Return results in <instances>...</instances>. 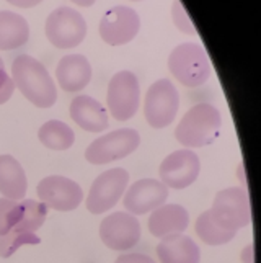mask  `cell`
<instances>
[{
	"instance_id": "obj_1",
	"label": "cell",
	"mask_w": 261,
	"mask_h": 263,
	"mask_svg": "<svg viewBox=\"0 0 261 263\" xmlns=\"http://www.w3.org/2000/svg\"><path fill=\"white\" fill-rule=\"evenodd\" d=\"M12 80L23 97L38 108H51L57 100V88L48 69L28 54L12 62Z\"/></svg>"
},
{
	"instance_id": "obj_2",
	"label": "cell",
	"mask_w": 261,
	"mask_h": 263,
	"mask_svg": "<svg viewBox=\"0 0 261 263\" xmlns=\"http://www.w3.org/2000/svg\"><path fill=\"white\" fill-rule=\"evenodd\" d=\"M220 126L222 118L217 108L209 103H197L178 123L175 138L183 147H204L217 139Z\"/></svg>"
},
{
	"instance_id": "obj_3",
	"label": "cell",
	"mask_w": 261,
	"mask_h": 263,
	"mask_svg": "<svg viewBox=\"0 0 261 263\" xmlns=\"http://www.w3.org/2000/svg\"><path fill=\"white\" fill-rule=\"evenodd\" d=\"M168 70L183 87L196 88L211 77V64L206 51L197 43H183L170 52Z\"/></svg>"
},
{
	"instance_id": "obj_4",
	"label": "cell",
	"mask_w": 261,
	"mask_h": 263,
	"mask_svg": "<svg viewBox=\"0 0 261 263\" xmlns=\"http://www.w3.org/2000/svg\"><path fill=\"white\" fill-rule=\"evenodd\" d=\"M209 213L222 229L237 234L238 229L245 228L251 221V208L247 192L238 186L222 190L215 195Z\"/></svg>"
},
{
	"instance_id": "obj_5",
	"label": "cell",
	"mask_w": 261,
	"mask_h": 263,
	"mask_svg": "<svg viewBox=\"0 0 261 263\" xmlns=\"http://www.w3.org/2000/svg\"><path fill=\"white\" fill-rule=\"evenodd\" d=\"M179 108V95L172 80L160 79L154 82L146 93L144 116L147 123L155 129L170 126L176 118Z\"/></svg>"
},
{
	"instance_id": "obj_6",
	"label": "cell",
	"mask_w": 261,
	"mask_h": 263,
	"mask_svg": "<svg viewBox=\"0 0 261 263\" xmlns=\"http://www.w3.org/2000/svg\"><path fill=\"white\" fill-rule=\"evenodd\" d=\"M44 28L49 43L59 49L75 48L87 36L85 18L70 7H59L51 12Z\"/></svg>"
},
{
	"instance_id": "obj_7",
	"label": "cell",
	"mask_w": 261,
	"mask_h": 263,
	"mask_svg": "<svg viewBox=\"0 0 261 263\" xmlns=\"http://www.w3.org/2000/svg\"><path fill=\"white\" fill-rule=\"evenodd\" d=\"M140 136L136 129L123 128L95 139L85 151V159L93 165H103L124 159L139 147Z\"/></svg>"
},
{
	"instance_id": "obj_8",
	"label": "cell",
	"mask_w": 261,
	"mask_h": 263,
	"mask_svg": "<svg viewBox=\"0 0 261 263\" xmlns=\"http://www.w3.org/2000/svg\"><path fill=\"white\" fill-rule=\"evenodd\" d=\"M140 87L136 74L131 70H119L108 84L106 103L114 120L128 121L137 113Z\"/></svg>"
},
{
	"instance_id": "obj_9",
	"label": "cell",
	"mask_w": 261,
	"mask_h": 263,
	"mask_svg": "<svg viewBox=\"0 0 261 263\" xmlns=\"http://www.w3.org/2000/svg\"><path fill=\"white\" fill-rule=\"evenodd\" d=\"M129 174L124 168H111L98 175L87 196V210L92 214H103L118 204L126 192Z\"/></svg>"
},
{
	"instance_id": "obj_10",
	"label": "cell",
	"mask_w": 261,
	"mask_h": 263,
	"mask_svg": "<svg viewBox=\"0 0 261 263\" xmlns=\"http://www.w3.org/2000/svg\"><path fill=\"white\" fill-rule=\"evenodd\" d=\"M140 18L131 7L114 5L106 10L100 22V36L110 46H123L137 36Z\"/></svg>"
},
{
	"instance_id": "obj_11",
	"label": "cell",
	"mask_w": 261,
	"mask_h": 263,
	"mask_svg": "<svg viewBox=\"0 0 261 263\" xmlns=\"http://www.w3.org/2000/svg\"><path fill=\"white\" fill-rule=\"evenodd\" d=\"M43 204L56 211H74L84 201V192L74 180L62 175L43 178L36 188Z\"/></svg>"
},
{
	"instance_id": "obj_12",
	"label": "cell",
	"mask_w": 261,
	"mask_h": 263,
	"mask_svg": "<svg viewBox=\"0 0 261 263\" xmlns=\"http://www.w3.org/2000/svg\"><path fill=\"white\" fill-rule=\"evenodd\" d=\"M201 170L199 157L190 149L172 152L160 164V178L167 188L183 190L193 185Z\"/></svg>"
},
{
	"instance_id": "obj_13",
	"label": "cell",
	"mask_w": 261,
	"mask_h": 263,
	"mask_svg": "<svg viewBox=\"0 0 261 263\" xmlns=\"http://www.w3.org/2000/svg\"><path fill=\"white\" fill-rule=\"evenodd\" d=\"M100 237L108 249L129 250L136 247L140 239V224L129 213H113L102 221Z\"/></svg>"
},
{
	"instance_id": "obj_14",
	"label": "cell",
	"mask_w": 261,
	"mask_h": 263,
	"mask_svg": "<svg viewBox=\"0 0 261 263\" xmlns=\"http://www.w3.org/2000/svg\"><path fill=\"white\" fill-rule=\"evenodd\" d=\"M168 198V188L155 178H142L132 183L124 195V208L129 214H147L157 210Z\"/></svg>"
},
{
	"instance_id": "obj_15",
	"label": "cell",
	"mask_w": 261,
	"mask_h": 263,
	"mask_svg": "<svg viewBox=\"0 0 261 263\" xmlns=\"http://www.w3.org/2000/svg\"><path fill=\"white\" fill-rule=\"evenodd\" d=\"M56 79L64 92L77 93L92 80V66L82 54H69L59 61Z\"/></svg>"
},
{
	"instance_id": "obj_16",
	"label": "cell",
	"mask_w": 261,
	"mask_h": 263,
	"mask_svg": "<svg viewBox=\"0 0 261 263\" xmlns=\"http://www.w3.org/2000/svg\"><path fill=\"white\" fill-rule=\"evenodd\" d=\"M70 118L88 133H102L108 128V113L105 106L88 95H78L70 103Z\"/></svg>"
},
{
	"instance_id": "obj_17",
	"label": "cell",
	"mask_w": 261,
	"mask_h": 263,
	"mask_svg": "<svg viewBox=\"0 0 261 263\" xmlns=\"http://www.w3.org/2000/svg\"><path fill=\"white\" fill-rule=\"evenodd\" d=\"M190 224V214L179 204H162L149 217V231L164 239L172 234H182Z\"/></svg>"
},
{
	"instance_id": "obj_18",
	"label": "cell",
	"mask_w": 261,
	"mask_h": 263,
	"mask_svg": "<svg viewBox=\"0 0 261 263\" xmlns=\"http://www.w3.org/2000/svg\"><path fill=\"white\" fill-rule=\"evenodd\" d=\"M160 263H199L201 250L196 242L183 234H172L160 240L157 247Z\"/></svg>"
},
{
	"instance_id": "obj_19",
	"label": "cell",
	"mask_w": 261,
	"mask_h": 263,
	"mask_svg": "<svg viewBox=\"0 0 261 263\" xmlns=\"http://www.w3.org/2000/svg\"><path fill=\"white\" fill-rule=\"evenodd\" d=\"M28 181L25 170L15 157L0 156V193L7 199L20 201L26 195Z\"/></svg>"
},
{
	"instance_id": "obj_20",
	"label": "cell",
	"mask_w": 261,
	"mask_h": 263,
	"mask_svg": "<svg viewBox=\"0 0 261 263\" xmlns=\"http://www.w3.org/2000/svg\"><path fill=\"white\" fill-rule=\"evenodd\" d=\"M30 40V25L22 15L0 10V49L12 51L25 46Z\"/></svg>"
},
{
	"instance_id": "obj_21",
	"label": "cell",
	"mask_w": 261,
	"mask_h": 263,
	"mask_svg": "<svg viewBox=\"0 0 261 263\" xmlns=\"http://www.w3.org/2000/svg\"><path fill=\"white\" fill-rule=\"evenodd\" d=\"M38 138L43 146L51 151H67L74 144L75 134L69 124L59 120H51L39 128Z\"/></svg>"
},
{
	"instance_id": "obj_22",
	"label": "cell",
	"mask_w": 261,
	"mask_h": 263,
	"mask_svg": "<svg viewBox=\"0 0 261 263\" xmlns=\"http://www.w3.org/2000/svg\"><path fill=\"white\" fill-rule=\"evenodd\" d=\"M196 234H197V237L204 243H208V246H224V243L230 242L235 237V232L222 229L220 226L212 219L209 210L204 211L196 219Z\"/></svg>"
},
{
	"instance_id": "obj_23",
	"label": "cell",
	"mask_w": 261,
	"mask_h": 263,
	"mask_svg": "<svg viewBox=\"0 0 261 263\" xmlns=\"http://www.w3.org/2000/svg\"><path fill=\"white\" fill-rule=\"evenodd\" d=\"M20 208H22L20 221H18V224L13 229L25 231V232H34L41 228L44 221H46V216H48L46 204L34 201V199H25V201H20Z\"/></svg>"
},
{
	"instance_id": "obj_24",
	"label": "cell",
	"mask_w": 261,
	"mask_h": 263,
	"mask_svg": "<svg viewBox=\"0 0 261 263\" xmlns=\"http://www.w3.org/2000/svg\"><path fill=\"white\" fill-rule=\"evenodd\" d=\"M41 239L34 232H25L12 229L0 237V257L8 258L20 249L22 246H38Z\"/></svg>"
},
{
	"instance_id": "obj_25",
	"label": "cell",
	"mask_w": 261,
	"mask_h": 263,
	"mask_svg": "<svg viewBox=\"0 0 261 263\" xmlns=\"http://www.w3.org/2000/svg\"><path fill=\"white\" fill-rule=\"evenodd\" d=\"M22 208L18 201L0 198V237L10 232L20 221Z\"/></svg>"
},
{
	"instance_id": "obj_26",
	"label": "cell",
	"mask_w": 261,
	"mask_h": 263,
	"mask_svg": "<svg viewBox=\"0 0 261 263\" xmlns=\"http://www.w3.org/2000/svg\"><path fill=\"white\" fill-rule=\"evenodd\" d=\"M172 16H173V22L178 26L179 31H183L186 34H194L196 33L194 26L190 22V18H188L186 10L182 7V4H179V0H175V5H173V10H172Z\"/></svg>"
},
{
	"instance_id": "obj_27",
	"label": "cell",
	"mask_w": 261,
	"mask_h": 263,
	"mask_svg": "<svg viewBox=\"0 0 261 263\" xmlns=\"http://www.w3.org/2000/svg\"><path fill=\"white\" fill-rule=\"evenodd\" d=\"M15 90V84L12 77L7 74L5 69H0V105L7 103L12 98Z\"/></svg>"
},
{
	"instance_id": "obj_28",
	"label": "cell",
	"mask_w": 261,
	"mask_h": 263,
	"mask_svg": "<svg viewBox=\"0 0 261 263\" xmlns=\"http://www.w3.org/2000/svg\"><path fill=\"white\" fill-rule=\"evenodd\" d=\"M114 263H155V261L149 255H144V253H124V255H119L116 258Z\"/></svg>"
},
{
	"instance_id": "obj_29",
	"label": "cell",
	"mask_w": 261,
	"mask_h": 263,
	"mask_svg": "<svg viewBox=\"0 0 261 263\" xmlns=\"http://www.w3.org/2000/svg\"><path fill=\"white\" fill-rule=\"evenodd\" d=\"M7 2L10 5L20 7V8H31V7L39 5L43 0H7Z\"/></svg>"
},
{
	"instance_id": "obj_30",
	"label": "cell",
	"mask_w": 261,
	"mask_h": 263,
	"mask_svg": "<svg viewBox=\"0 0 261 263\" xmlns=\"http://www.w3.org/2000/svg\"><path fill=\"white\" fill-rule=\"evenodd\" d=\"M70 2H74L75 5H80V7H92L96 0H70Z\"/></svg>"
},
{
	"instance_id": "obj_31",
	"label": "cell",
	"mask_w": 261,
	"mask_h": 263,
	"mask_svg": "<svg viewBox=\"0 0 261 263\" xmlns=\"http://www.w3.org/2000/svg\"><path fill=\"white\" fill-rule=\"evenodd\" d=\"M0 69H5V66H4V61H2V58H0Z\"/></svg>"
},
{
	"instance_id": "obj_32",
	"label": "cell",
	"mask_w": 261,
	"mask_h": 263,
	"mask_svg": "<svg viewBox=\"0 0 261 263\" xmlns=\"http://www.w3.org/2000/svg\"><path fill=\"white\" fill-rule=\"evenodd\" d=\"M132 2H140V0H132Z\"/></svg>"
}]
</instances>
